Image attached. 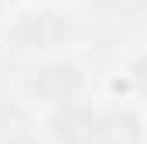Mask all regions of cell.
Masks as SVG:
<instances>
[{
  "label": "cell",
  "mask_w": 147,
  "mask_h": 144,
  "mask_svg": "<svg viewBox=\"0 0 147 144\" xmlns=\"http://www.w3.org/2000/svg\"><path fill=\"white\" fill-rule=\"evenodd\" d=\"M14 48L34 52V48H55L72 38V24L62 14H28L14 24Z\"/></svg>",
  "instance_id": "1"
},
{
  "label": "cell",
  "mask_w": 147,
  "mask_h": 144,
  "mask_svg": "<svg viewBox=\"0 0 147 144\" xmlns=\"http://www.w3.org/2000/svg\"><path fill=\"white\" fill-rule=\"evenodd\" d=\"M82 86V75L72 65H48V69H38V75L31 79V89H34L41 100H51V103H62V100H72Z\"/></svg>",
  "instance_id": "2"
},
{
  "label": "cell",
  "mask_w": 147,
  "mask_h": 144,
  "mask_svg": "<svg viewBox=\"0 0 147 144\" xmlns=\"http://www.w3.org/2000/svg\"><path fill=\"white\" fill-rule=\"evenodd\" d=\"M55 134L62 137V141L69 144H82L92 137V117L89 113H82V110H75V113H65V117H58L55 120Z\"/></svg>",
  "instance_id": "3"
}]
</instances>
